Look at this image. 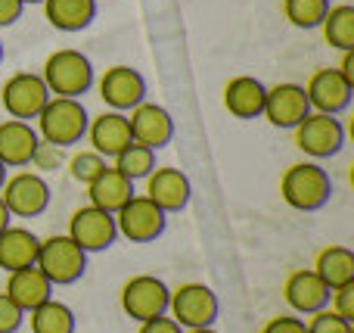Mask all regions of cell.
Wrapping results in <instances>:
<instances>
[{
    "label": "cell",
    "mask_w": 354,
    "mask_h": 333,
    "mask_svg": "<svg viewBox=\"0 0 354 333\" xmlns=\"http://www.w3.org/2000/svg\"><path fill=\"white\" fill-rule=\"evenodd\" d=\"M87 116L84 103L75 97H50L44 103V109L37 112L35 118V131L41 141L47 143H56V147H75V143L84 141L87 134Z\"/></svg>",
    "instance_id": "cell-1"
},
{
    "label": "cell",
    "mask_w": 354,
    "mask_h": 333,
    "mask_svg": "<svg viewBox=\"0 0 354 333\" xmlns=\"http://www.w3.org/2000/svg\"><path fill=\"white\" fill-rule=\"evenodd\" d=\"M280 197L295 212H317L330 203L333 178L317 162H295L280 178Z\"/></svg>",
    "instance_id": "cell-2"
},
{
    "label": "cell",
    "mask_w": 354,
    "mask_h": 333,
    "mask_svg": "<svg viewBox=\"0 0 354 333\" xmlns=\"http://www.w3.org/2000/svg\"><path fill=\"white\" fill-rule=\"evenodd\" d=\"M41 78L47 84L50 97H75L81 100L93 87V66L81 50L62 47L44 60Z\"/></svg>",
    "instance_id": "cell-3"
},
{
    "label": "cell",
    "mask_w": 354,
    "mask_h": 333,
    "mask_svg": "<svg viewBox=\"0 0 354 333\" xmlns=\"http://www.w3.org/2000/svg\"><path fill=\"white\" fill-rule=\"evenodd\" d=\"M35 265L41 268V274L53 287H68L84 278L87 253L68 234H53V237H47V240H41Z\"/></svg>",
    "instance_id": "cell-4"
},
{
    "label": "cell",
    "mask_w": 354,
    "mask_h": 333,
    "mask_svg": "<svg viewBox=\"0 0 354 333\" xmlns=\"http://www.w3.org/2000/svg\"><path fill=\"white\" fill-rule=\"evenodd\" d=\"M218 312H221L218 293H214L208 284H199V280L180 284L168 293V318H174L183 330L214 327Z\"/></svg>",
    "instance_id": "cell-5"
},
{
    "label": "cell",
    "mask_w": 354,
    "mask_h": 333,
    "mask_svg": "<svg viewBox=\"0 0 354 333\" xmlns=\"http://www.w3.org/2000/svg\"><path fill=\"white\" fill-rule=\"evenodd\" d=\"M50 197H53V190H50L47 178L31 172V168H19V172L6 174L3 187H0V199H3L12 218L44 215L50 206Z\"/></svg>",
    "instance_id": "cell-6"
},
{
    "label": "cell",
    "mask_w": 354,
    "mask_h": 333,
    "mask_svg": "<svg viewBox=\"0 0 354 333\" xmlns=\"http://www.w3.org/2000/svg\"><path fill=\"white\" fill-rule=\"evenodd\" d=\"M292 141L311 162L330 159L345 147V128L339 116H324V112H308L292 128Z\"/></svg>",
    "instance_id": "cell-7"
},
{
    "label": "cell",
    "mask_w": 354,
    "mask_h": 333,
    "mask_svg": "<svg viewBox=\"0 0 354 333\" xmlns=\"http://www.w3.org/2000/svg\"><path fill=\"white\" fill-rule=\"evenodd\" d=\"M168 293L171 287L156 274H137V278L124 280L122 293H118V305L131 321L143 324L149 318L168 315Z\"/></svg>",
    "instance_id": "cell-8"
},
{
    "label": "cell",
    "mask_w": 354,
    "mask_h": 333,
    "mask_svg": "<svg viewBox=\"0 0 354 333\" xmlns=\"http://www.w3.org/2000/svg\"><path fill=\"white\" fill-rule=\"evenodd\" d=\"M165 228H168V215L153 199L143 197V193H134V197L115 212L118 237H124V240H131V243H153L165 234Z\"/></svg>",
    "instance_id": "cell-9"
},
{
    "label": "cell",
    "mask_w": 354,
    "mask_h": 333,
    "mask_svg": "<svg viewBox=\"0 0 354 333\" xmlns=\"http://www.w3.org/2000/svg\"><path fill=\"white\" fill-rule=\"evenodd\" d=\"M47 100L50 91L37 72H16L0 87V103H3L6 116L19 118V122H35Z\"/></svg>",
    "instance_id": "cell-10"
},
{
    "label": "cell",
    "mask_w": 354,
    "mask_h": 333,
    "mask_svg": "<svg viewBox=\"0 0 354 333\" xmlns=\"http://www.w3.org/2000/svg\"><path fill=\"white\" fill-rule=\"evenodd\" d=\"M68 237H72L87 255L106 253V249L118 240L115 215H109V212L97 209V206H91V203L81 206V209H75L72 218H68Z\"/></svg>",
    "instance_id": "cell-11"
},
{
    "label": "cell",
    "mask_w": 354,
    "mask_h": 333,
    "mask_svg": "<svg viewBox=\"0 0 354 333\" xmlns=\"http://www.w3.org/2000/svg\"><path fill=\"white\" fill-rule=\"evenodd\" d=\"M301 87H305L311 112H324V116H342L351 106V97H354V87L336 72V66L314 69Z\"/></svg>",
    "instance_id": "cell-12"
},
{
    "label": "cell",
    "mask_w": 354,
    "mask_h": 333,
    "mask_svg": "<svg viewBox=\"0 0 354 333\" xmlns=\"http://www.w3.org/2000/svg\"><path fill=\"white\" fill-rule=\"evenodd\" d=\"M97 91L100 100L106 103V109L131 112L134 106H140L147 100V78L131 66H112L100 75Z\"/></svg>",
    "instance_id": "cell-13"
},
{
    "label": "cell",
    "mask_w": 354,
    "mask_h": 333,
    "mask_svg": "<svg viewBox=\"0 0 354 333\" xmlns=\"http://www.w3.org/2000/svg\"><path fill=\"white\" fill-rule=\"evenodd\" d=\"M308 112H311V106H308L305 87L295 84V81H280L264 93L261 118H268V125H274V128L292 131Z\"/></svg>",
    "instance_id": "cell-14"
},
{
    "label": "cell",
    "mask_w": 354,
    "mask_h": 333,
    "mask_svg": "<svg viewBox=\"0 0 354 333\" xmlns=\"http://www.w3.org/2000/svg\"><path fill=\"white\" fill-rule=\"evenodd\" d=\"M143 181H147L143 197L153 199L165 215H171V212H183L189 206V199H193V184H189L187 174H183L180 168H174V165H156Z\"/></svg>",
    "instance_id": "cell-15"
},
{
    "label": "cell",
    "mask_w": 354,
    "mask_h": 333,
    "mask_svg": "<svg viewBox=\"0 0 354 333\" xmlns=\"http://www.w3.org/2000/svg\"><path fill=\"white\" fill-rule=\"evenodd\" d=\"M128 128H131V141L143 143L149 150H162L174 141V118L165 106L149 103L143 100L140 106L128 112Z\"/></svg>",
    "instance_id": "cell-16"
},
{
    "label": "cell",
    "mask_w": 354,
    "mask_h": 333,
    "mask_svg": "<svg viewBox=\"0 0 354 333\" xmlns=\"http://www.w3.org/2000/svg\"><path fill=\"white\" fill-rule=\"evenodd\" d=\"M84 141L91 143L93 153H100L106 162L115 159V156L131 143L128 112L106 109V112H100V116H93L91 122H87V134H84Z\"/></svg>",
    "instance_id": "cell-17"
},
{
    "label": "cell",
    "mask_w": 354,
    "mask_h": 333,
    "mask_svg": "<svg viewBox=\"0 0 354 333\" xmlns=\"http://www.w3.org/2000/svg\"><path fill=\"white\" fill-rule=\"evenodd\" d=\"M283 299L295 315H314V312L330 305V287L311 271V268H295L283 284Z\"/></svg>",
    "instance_id": "cell-18"
},
{
    "label": "cell",
    "mask_w": 354,
    "mask_h": 333,
    "mask_svg": "<svg viewBox=\"0 0 354 333\" xmlns=\"http://www.w3.org/2000/svg\"><path fill=\"white\" fill-rule=\"evenodd\" d=\"M37 143H41V137L31 122L0 118V162L6 168H28Z\"/></svg>",
    "instance_id": "cell-19"
},
{
    "label": "cell",
    "mask_w": 354,
    "mask_h": 333,
    "mask_svg": "<svg viewBox=\"0 0 354 333\" xmlns=\"http://www.w3.org/2000/svg\"><path fill=\"white\" fill-rule=\"evenodd\" d=\"M264 93H268V84L258 81L255 75H236L224 84V109L239 122L261 118Z\"/></svg>",
    "instance_id": "cell-20"
},
{
    "label": "cell",
    "mask_w": 354,
    "mask_h": 333,
    "mask_svg": "<svg viewBox=\"0 0 354 333\" xmlns=\"http://www.w3.org/2000/svg\"><path fill=\"white\" fill-rule=\"evenodd\" d=\"M3 293L25 312V315H28L31 309H37L41 303H47V299L53 296V284L44 278L37 265H28V268H19V271L6 274V290Z\"/></svg>",
    "instance_id": "cell-21"
},
{
    "label": "cell",
    "mask_w": 354,
    "mask_h": 333,
    "mask_svg": "<svg viewBox=\"0 0 354 333\" xmlns=\"http://www.w3.org/2000/svg\"><path fill=\"white\" fill-rule=\"evenodd\" d=\"M131 197H134V181L124 178L112 162L87 184V199H91V206L109 212V215H115Z\"/></svg>",
    "instance_id": "cell-22"
},
{
    "label": "cell",
    "mask_w": 354,
    "mask_h": 333,
    "mask_svg": "<svg viewBox=\"0 0 354 333\" xmlns=\"http://www.w3.org/2000/svg\"><path fill=\"white\" fill-rule=\"evenodd\" d=\"M37 246H41V237L35 231L10 224L6 231H0V268L10 274V271H19V268L35 265Z\"/></svg>",
    "instance_id": "cell-23"
},
{
    "label": "cell",
    "mask_w": 354,
    "mask_h": 333,
    "mask_svg": "<svg viewBox=\"0 0 354 333\" xmlns=\"http://www.w3.org/2000/svg\"><path fill=\"white\" fill-rule=\"evenodd\" d=\"M44 19L53 25L56 31H84L97 16V0H44Z\"/></svg>",
    "instance_id": "cell-24"
},
{
    "label": "cell",
    "mask_w": 354,
    "mask_h": 333,
    "mask_svg": "<svg viewBox=\"0 0 354 333\" xmlns=\"http://www.w3.org/2000/svg\"><path fill=\"white\" fill-rule=\"evenodd\" d=\"M311 271L317 274L330 290H336V287H342V284H351L354 280V253L348 246H339V243L324 246L317 253V259H314Z\"/></svg>",
    "instance_id": "cell-25"
},
{
    "label": "cell",
    "mask_w": 354,
    "mask_h": 333,
    "mask_svg": "<svg viewBox=\"0 0 354 333\" xmlns=\"http://www.w3.org/2000/svg\"><path fill=\"white\" fill-rule=\"evenodd\" d=\"M317 28L324 31V41L330 44L333 50H339V53L354 50V6L351 3H330V10L320 19Z\"/></svg>",
    "instance_id": "cell-26"
},
{
    "label": "cell",
    "mask_w": 354,
    "mask_h": 333,
    "mask_svg": "<svg viewBox=\"0 0 354 333\" xmlns=\"http://www.w3.org/2000/svg\"><path fill=\"white\" fill-rule=\"evenodd\" d=\"M25 321H28L31 333H75V327H78L75 312L53 296H50L47 303H41L37 309H31L28 315H25Z\"/></svg>",
    "instance_id": "cell-27"
},
{
    "label": "cell",
    "mask_w": 354,
    "mask_h": 333,
    "mask_svg": "<svg viewBox=\"0 0 354 333\" xmlns=\"http://www.w3.org/2000/svg\"><path fill=\"white\" fill-rule=\"evenodd\" d=\"M112 165H115L128 181H143L156 168V150H149V147H143V143L131 141L128 147H124L122 153L112 159Z\"/></svg>",
    "instance_id": "cell-28"
},
{
    "label": "cell",
    "mask_w": 354,
    "mask_h": 333,
    "mask_svg": "<svg viewBox=\"0 0 354 333\" xmlns=\"http://www.w3.org/2000/svg\"><path fill=\"white\" fill-rule=\"evenodd\" d=\"M330 10V0H283V16L295 28H317L320 19Z\"/></svg>",
    "instance_id": "cell-29"
},
{
    "label": "cell",
    "mask_w": 354,
    "mask_h": 333,
    "mask_svg": "<svg viewBox=\"0 0 354 333\" xmlns=\"http://www.w3.org/2000/svg\"><path fill=\"white\" fill-rule=\"evenodd\" d=\"M66 165H68V178L78 181L81 187H87L100 172H103L106 165H109V162H106L100 153H93V150H81V153H72V156H68Z\"/></svg>",
    "instance_id": "cell-30"
},
{
    "label": "cell",
    "mask_w": 354,
    "mask_h": 333,
    "mask_svg": "<svg viewBox=\"0 0 354 333\" xmlns=\"http://www.w3.org/2000/svg\"><path fill=\"white\" fill-rule=\"evenodd\" d=\"M305 327H308V333H354L351 321L339 318L330 305H326V309H320V312H314V315H308L305 318Z\"/></svg>",
    "instance_id": "cell-31"
},
{
    "label": "cell",
    "mask_w": 354,
    "mask_h": 333,
    "mask_svg": "<svg viewBox=\"0 0 354 333\" xmlns=\"http://www.w3.org/2000/svg\"><path fill=\"white\" fill-rule=\"evenodd\" d=\"M59 162H62V147L41 141L35 147V156H31L28 168H31V172H37V174H44V172H53V168H59Z\"/></svg>",
    "instance_id": "cell-32"
},
{
    "label": "cell",
    "mask_w": 354,
    "mask_h": 333,
    "mask_svg": "<svg viewBox=\"0 0 354 333\" xmlns=\"http://www.w3.org/2000/svg\"><path fill=\"white\" fill-rule=\"evenodd\" d=\"M330 309L336 312L339 318H345V321L354 324V280L330 290Z\"/></svg>",
    "instance_id": "cell-33"
},
{
    "label": "cell",
    "mask_w": 354,
    "mask_h": 333,
    "mask_svg": "<svg viewBox=\"0 0 354 333\" xmlns=\"http://www.w3.org/2000/svg\"><path fill=\"white\" fill-rule=\"evenodd\" d=\"M22 324H25V312L6 293H0V333H16Z\"/></svg>",
    "instance_id": "cell-34"
},
{
    "label": "cell",
    "mask_w": 354,
    "mask_h": 333,
    "mask_svg": "<svg viewBox=\"0 0 354 333\" xmlns=\"http://www.w3.org/2000/svg\"><path fill=\"white\" fill-rule=\"evenodd\" d=\"M261 333H308V327L299 315H274L261 324Z\"/></svg>",
    "instance_id": "cell-35"
},
{
    "label": "cell",
    "mask_w": 354,
    "mask_h": 333,
    "mask_svg": "<svg viewBox=\"0 0 354 333\" xmlns=\"http://www.w3.org/2000/svg\"><path fill=\"white\" fill-rule=\"evenodd\" d=\"M137 333H183V327L168 315H159V318H149V321L140 324Z\"/></svg>",
    "instance_id": "cell-36"
},
{
    "label": "cell",
    "mask_w": 354,
    "mask_h": 333,
    "mask_svg": "<svg viewBox=\"0 0 354 333\" xmlns=\"http://www.w3.org/2000/svg\"><path fill=\"white\" fill-rule=\"evenodd\" d=\"M22 0H0V28H10V25L19 22L22 16Z\"/></svg>",
    "instance_id": "cell-37"
},
{
    "label": "cell",
    "mask_w": 354,
    "mask_h": 333,
    "mask_svg": "<svg viewBox=\"0 0 354 333\" xmlns=\"http://www.w3.org/2000/svg\"><path fill=\"white\" fill-rule=\"evenodd\" d=\"M336 72L342 75V78L354 87V50H345L342 60H339V66H336Z\"/></svg>",
    "instance_id": "cell-38"
},
{
    "label": "cell",
    "mask_w": 354,
    "mask_h": 333,
    "mask_svg": "<svg viewBox=\"0 0 354 333\" xmlns=\"http://www.w3.org/2000/svg\"><path fill=\"white\" fill-rule=\"evenodd\" d=\"M12 224V215H10V209L3 206V199H0V231H6Z\"/></svg>",
    "instance_id": "cell-39"
},
{
    "label": "cell",
    "mask_w": 354,
    "mask_h": 333,
    "mask_svg": "<svg viewBox=\"0 0 354 333\" xmlns=\"http://www.w3.org/2000/svg\"><path fill=\"white\" fill-rule=\"evenodd\" d=\"M183 333H218L214 327H193V330H183Z\"/></svg>",
    "instance_id": "cell-40"
},
{
    "label": "cell",
    "mask_w": 354,
    "mask_h": 333,
    "mask_svg": "<svg viewBox=\"0 0 354 333\" xmlns=\"http://www.w3.org/2000/svg\"><path fill=\"white\" fill-rule=\"evenodd\" d=\"M3 181H6V165L0 162V187H3Z\"/></svg>",
    "instance_id": "cell-41"
},
{
    "label": "cell",
    "mask_w": 354,
    "mask_h": 333,
    "mask_svg": "<svg viewBox=\"0 0 354 333\" xmlns=\"http://www.w3.org/2000/svg\"><path fill=\"white\" fill-rule=\"evenodd\" d=\"M28 3H44V0H22V6H28Z\"/></svg>",
    "instance_id": "cell-42"
},
{
    "label": "cell",
    "mask_w": 354,
    "mask_h": 333,
    "mask_svg": "<svg viewBox=\"0 0 354 333\" xmlns=\"http://www.w3.org/2000/svg\"><path fill=\"white\" fill-rule=\"evenodd\" d=\"M0 62H3V41H0Z\"/></svg>",
    "instance_id": "cell-43"
}]
</instances>
